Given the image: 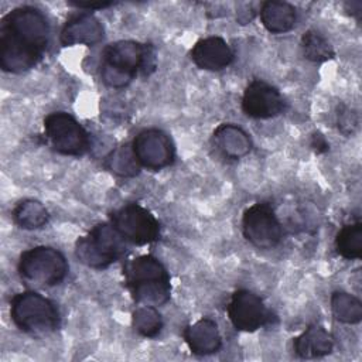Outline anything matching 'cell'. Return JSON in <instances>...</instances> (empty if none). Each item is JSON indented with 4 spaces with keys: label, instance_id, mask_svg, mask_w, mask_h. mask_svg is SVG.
<instances>
[{
    "label": "cell",
    "instance_id": "1",
    "mask_svg": "<svg viewBox=\"0 0 362 362\" xmlns=\"http://www.w3.org/2000/svg\"><path fill=\"white\" fill-rule=\"evenodd\" d=\"M49 42V24L33 6L10 10L0 23V68L21 74L34 68Z\"/></svg>",
    "mask_w": 362,
    "mask_h": 362
},
{
    "label": "cell",
    "instance_id": "2",
    "mask_svg": "<svg viewBox=\"0 0 362 362\" xmlns=\"http://www.w3.org/2000/svg\"><path fill=\"white\" fill-rule=\"evenodd\" d=\"M156 69V52L150 44L120 40L109 44L102 54L100 79L113 89L126 88L141 72L150 75Z\"/></svg>",
    "mask_w": 362,
    "mask_h": 362
},
{
    "label": "cell",
    "instance_id": "3",
    "mask_svg": "<svg viewBox=\"0 0 362 362\" xmlns=\"http://www.w3.org/2000/svg\"><path fill=\"white\" fill-rule=\"evenodd\" d=\"M124 283L133 300L140 305H163L170 300V274L151 255H141L124 266Z\"/></svg>",
    "mask_w": 362,
    "mask_h": 362
},
{
    "label": "cell",
    "instance_id": "4",
    "mask_svg": "<svg viewBox=\"0 0 362 362\" xmlns=\"http://www.w3.org/2000/svg\"><path fill=\"white\" fill-rule=\"evenodd\" d=\"M10 317L14 325L31 335H45L59 327L57 305L37 291L17 293L10 301Z\"/></svg>",
    "mask_w": 362,
    "mask_h": 362
},
{
    "label": "cell",
    "instance_id": "5",
    "mask_svg": "<svg viewBox=\"0 0 362 362\" xmlns=\"http://www.w3.org/2000/svg\"><path fill=\"white\" fill-rule=\"evenodd\" d=\"M126 243L110 222H102L76 240L75 256L82 264L102 270L126 253Z\"/></svg>",
    "mask_w": 362,
    "mask_h": 362
},
{
    "label": "cell",
    "instance_id": "6",
    "mask_svg": "<svg viewBox=\"0 0 362 362\" xmlns=\"http://www.w3.org/2000/svg\"><path fill=\"white\" fill-rule=\"evenodd\" d=\"M65 256L51 246H34L20 255L17 270L27 284L51 287L59 284L68 274Z\"/></svg>",
    "mask_w": 362,
    "mask_h": 362
},
{
    "label": "cell",
    "instance_id": "7",
    "mask_svg": "<svg viewBox=\"0 0 362 362\" xmlns=\"http://www.w3.org/2000/svg\"><path fill=\"white\" fill-rule=\"evenodd\" d=\"M44 133L51 147L64 156H83L89 146V133L65 112H52L44 119Z\"/></svg>",
    "mask_w": 362,
    "mask_h": 362
},
{
    "label": "cell",
    "instance_id": "8",
    "mask_svg": "<svg viewBox=\"0 0 362 362\" xmlns=\"http://www.w3.org/2000/svg\"><path fill=\"white\" fill-rule=\"evenodd\" d=\"M110 223L117 229L126 242L147 245L160 238L157 218L140 204L132 202L110 214Z\"/></svg>",
    "mask_w": 362,
    "mask_h": 362
},
{
    "label": "cell",
    "instance_id": "9",
    "mask_svg": "<svg viewBox=\"0 0 362 362\" xmlns=\"http://www.w3.org/2000/svg\"><path fill=\"white\" fill-rule=\"evenodd\" d=\"M242 232L245 239L259 249H272L283 238L281 223L266 202L253 204L243 212Z\"/></svg>",
    "mask_w": 362,
    "mask_h": 362
},
{
    "label": "cell",
    "instance_id": "10",
    "mask_svg": "<svg viewBox=\"0 0 362 362\" xmlns=\"http://www.w3.org/2000/svg\"><path fill=\"white\" fill-rule=\"evenodd\" d=\"M228 317L238 331L253 332L274 320L263 300L250 290H236L228 304Z\"/></svg>",
    "mask_w": 362,
    "mask_h": 362
},
{
    "label": "cell",
    "instance_id": "11",
    "mask_svg": "<svg viewBox=\"0 0 362 362\" xmlns=\"http://www.w3.org/2000/svg\"><path fill=\"white\" fill-rule=\"evenodd\" d=\"M132 148L139 164L148 170L168 167L175 157V148L170 136L156 127L137 133L132 141Z\"/></svg>",
    "mask_w": 362,
    "mask_h": 362
},
{
    "label": "cell",
    "instance_id": "12",
    "mask_svg": "<svg viewBox=\"0 0 362 362\" xmlns=\"http://www.w3.org/2000/svg\"><path fill=\"white\" fill-rule=\"evenodd\" d=\"M286 109V102L277 88L262 81L253 79L242 96V110L253 119H270L279 116Z\"/></svg>",
    "mask_w": 362,
    "mask_h": 362
},
{
    "label": "cell",
    "instance_id": "13",
    "mask_svg": "<svg viewBox=\"0 0 362 362\" xmlns=\"http://www.w3.org/2000/svg\"><path fill=\"white\" fill-rule=\"evenodd\" d=\"M105 30L102 23L90 13H79L66 20L61 30V44L68 45H95L103 40Z\"/></svg>",
    "mask_w": 362,
    "mask_h": 362
},
{
    "label": "cell",
    "instance_id": "14",
    "mask_svg": "<svg viewBox=\"0 0 362 362\" xmlns=\"http://www.w3.org/2000/svg\"><path fill=\"white\" fill-rule=\"evenodd\" d=\"M192 62L205 71H221L233 61V51L229 44L216 35L198 40L191 52Z\"/></svg>",
    "mask_w": 362,
    "mask_h": 362
},
{
    "label": "cell",
    "instance_id": "15",
    "mask_svg": "<svg viewBox=\"0 0 362 362\" xmlns=\"http://www.w3.org/2000/svg\"><path fill=\"white\" fill-rule=\"evenodd\" d=\"M184 339L195 355H211L221 349L222 337L211 318H201L184 329Z\"/></svg>",
    "mask_w": 362,
    "mask_h": 362
},
{
    "label": "cell",
    "instance_id": "16",
    "mask_svg": "<svg viewBox=\"0 0 362 362\" xmlns=\"http://www.w3.org/2000/svg\"><path fill=\"white\" fill-rule=\"evenodd\" d=\"M293 349L304 359L321 358L332 352L334 339L324 327L311 324L293 339Z\"/></svg>",
    "mask_w": 362,
    "mask_h": 362
},
{
    "label": "cell",
    "instance_id": "17",
    "mask_svg": "<svg viewBox=\"0 0 362 362\" xmlns=\"http://www.w3.org/2000/svg\"><path fill=\"white\" fill-rule=\"evenodd\" d=\"M214 141L218 150L228 158H242L252 150L249 134L232 123L219 124L214 132Z\"/></svg>",
    "mask_w": 362,
    "mask_h": 362
},
{
    "label": "cell",
    "instance_id": "18",
    "mask_svg": "<svg viewBox=\"0 0 362 362\" xmlns=\"http://www.w3.org/2000/svg\"><path fill=\"white\" fill-rule=\"evenodd\" d=\"M297 20V13L293 4L287 1L270 0L260 7V21L263 27L273 34L290 31Z\"/></svg>",
    "mask_w": 362,
    "mask_h": 362
},
{
    "label": "cell",
    "instance_id": "19",
    "mask_svg": "<svg viewBox=\"0 0 362 362\" xmlns=\"http://www.w3.org/2000/svg\"><path fill=\"white\" fill-rule=\"evenodd\" d=\"M11 215L16 225L27 230L42 228L44 225H47L49 219L47 208L40 201L31 198L17 202L13 208Z\"/></svg>",
    "mask_w": 362,
    "mask_h": 362
},
{
    "label": "cell",
    "instance_id": "20",
    "mask_svg": "<svg viewBox=\"0 0 362 362\" xmlns=\"http://www.w3.org/2000/svg\"><path fill=\"white\" fill-rule=\"evenodd\" d=\"M335 249L339 256L348 260L362 257V223L359 221L341 228L335 238Z\"/></svg>",
    "mask_w": 362,
    "mask_h": 362
},
{
    "label": "cell",
    "instance_id": "21",
    "mask_svg": "<svg viewBox=\"0 0 362 362\" xmlns=\"http://www.w3.org/2000/svg\"><path fill=\"white\" fill-rule=\"evenodd\" d=\"M331 310L334 317L344 324H358L362 320L361 300L345 291L332 293Z\"/></svg>",
    "mask_w": 362,
    "mask_h": 362
},
{
    "label": "cell",
    "instance_id": "22",
    "mask_svg": "<svg viewBox=\"0 0 362 362\" xmlns=\"http://www.w3.org/2000/svg\"><path fill=\"white\" fill-rule=\"evenodd\" d=\"M105 165L113 174L120 177H134L141 167L134 157L132 144H124L112 150L105 158Z\"/></svg>",
    "mask_w": 362,
    "mask_h": 362
},
{
    "label": "cell",
    "instance_id": "23",
    "mask_svg": "<svg viewBox=\"0 0 362 362\" xmlns=\"http://www.w3.org/2000/svg\"><path fill=\"white\" fill-rule=\"evenodd\" d=\"M301 51L305 59L311 62H325L334 58V49L328 40L315 30H307L301 35Z\"/></svg>",
    "mask_w": 362,
    "mask_h": 362
},
{
    "label": "cell",
    "instance_id": "24",
    "mask_svg": "<svg viewBox=\"0 0 362 362\" xmlns=\"http://www.w3.org/2000/svg\"><path fill=\"white\" fill-rule=\"evenodd\" d=\"M133 328L137 334L146 338H154L163 328V318L156 307L140 305L133 311L132 315Z\"/></svg>",
    "mask_w": 362,
    "mask_h": 362
},
{
    "label": "cell",
    "instance_id": "25",
    "mask_svg": "<svg viewBox=\"0 0 362 362\" xmlns=\"http://www.w3.org/2000/svg\"><path fill=\"white\" fill-rule=\"evenodd\" d=\"M337 126H338V130L344 134V136H351L356 132L358 129V123H359V119H358V115L354 109L348 107L346 105L341 103L338 105L337 107Z\"/></svg>",
    "mask_w": 362,
    "mask_h": 362
},
{
    "label": "cell",
    "instance_id": "26",
    "mask_svg": "<svg viewBox=\"0 0 362 362\" xmlns=\"http://www.w3.org/2000/svg\"><path fill=\"white\" fill-rule=\"evenodd\" d=\"M310 146H311V148H313L317 154L327 153V151H328V148H329L328 141L325 140V137H324L320 132H317V133H314V134L311 136Z\"/></svg>",
    "mask_w": 362,
    "mask_h": 362
},
{
    "label": "cell",
    "instance_id": "27",
    "mask_svg": "<svg viewBox=\"0 0 362 362\" xmlns=\"http://www.w3.org/2000/svg\"><path fill=\"white\" fill-rule=\"evenodd\" d=\"M69 6H74V7H76V8H86V10H95V8H99V10H102V8H107V7H110V6H113L115 3H112V1H102V3H83V1H69L68 3Z\"/></svg>",
    "mask_w": 362,
    "mask_h": 362
},
{
    "label": "cell",
    "instance_id": "28",
    "mask_svg": "<svg viewBox=\"0 0 362 362\" xmlns=\"http://www.w3.org/2000/svg\"><path fill=\"white\" fill-rule=\"evenodd\" d=\"M345 7H346V10H348L352 16H356V17L359 18L361 7H362V4H361L359 1H355V3H346V4H345Z\"/></svg>",
    "mask_w": 362,
    "mask_h": 362
}]
</instances>
